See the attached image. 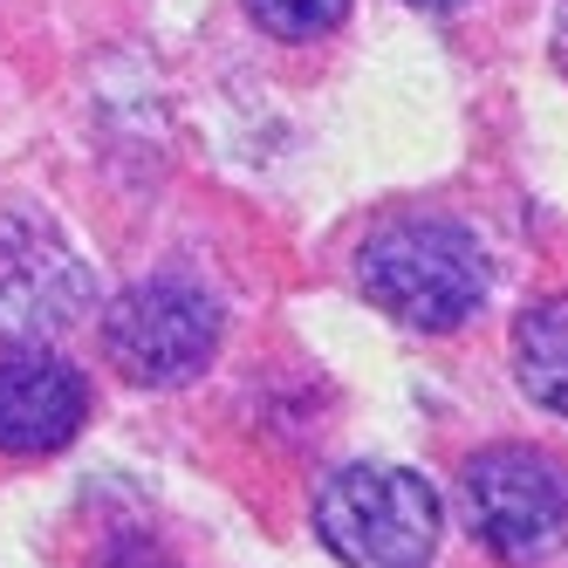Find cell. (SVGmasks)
<instances>
[{
    "label": "cell",
    "mask_w": 568,
    "mask_h": 568,
    "mask_svg": "<svg viewBox=\"0 0 568 568\" xmlns=\"http://www.w3.org/2000/svg\"><path fill=\"white\" fill-rule=\"evenodd\" d=\"M466 494V520L473 535L494 548L500 561L527 568L548 561L568 535V473L548 453H527V445H486L466 459L459 473Z\"/></svg>",
    "instance_id": "277c9868"
},
{
    "label": "cell",
    "mask_w": 568,
    "mask_h": 568,
    "mask_svg": "<svg viewBox=\"0 0 568 568\" xmlns=\"http://www.w3.org/2000/svg\"><path fill=\"white\" fill-rule=\"evenodd\" d=\"M555 62H561V75H568V0H561V14H555Z\"/></svg>",
    "instance_id": "30bf717a"
},
{
    "label": "cell",
    "mask_w": 568,
    "mask_h": 568,
    "mask_svg": "<svg viewBox=\"0 0 568 568\" xmlns=\"http://www.w3.org/2000/svg\"><path fill=\"white\" fill-rule=\"evenodd\" d=\"M356 281L390 322L445 336V329H459L466 315H479V302H486V254H479V240L466 226H453V220H397V226L363 240Z\"/></svg>",
    "instance_id": "6da1fadb"
},
{
    "label": "cell",
    "mask_w": 568,
    "mask_h": 568,
    "mask_svg": "<svg viewBox=\"0 0 568 568\" xmlns=\"http://www.w3.org/2000/svg\"><path fill=\"white\" fill-rule=\"evenodd\" d=\"M438 527V494L404 466H343L315 494V541L343 568H425Z\"/></svg>",
    "instance_id": "7a4b0ae2"
},
{
    "label": "cell",
    "mask_w": 568,
    "mask_h": 568,
    "mask_svg": "<svg viewBox=\"0 0 568 568\" xmlns=\"http://www.w3.org/2000/svg\"><path fill=\"white\" fill-rule=\"evenodd\" d=\"M97 568H172V561H165V548H158V541H116Z\"/></svg>",
    "instance_id": "9c48e42d"
},
{
    "label": "cell",
    "mask_w": 568,
    "mask_h": 568,
    "mask_svg": "<svg viewBox=\"0 0 568 568\" xmlns=\"http://www.w3.org/2000/svg\"><path fill=\"white\" fill-rule=\"evenodd\" d=\"M90 315V267L49 220L0 213V336L42 343Z\"/></svg>",
    "instance_id": "5b68a950"
},
{
    "label": "cell",
    "mask_w": 568,
    "mask_h": 568,
    "mask_svg": "<svg viewBox=\"0 0 568 568\" xmlns=\"http://www.w3.org/2000/svg\"><path fill=\"white\" fill-rule=\"evenodd\" d=\"M90 418V384L75 363L55 349H14L0 356V453L8 459H42L83 432Z\"/></svg>",
    "instance_id": "8992f818"
},
{
    "label": "cell",
    "mask_w": 568,
    "mask_h": 568,
    "mask_svg": "<svg viewBox=\"0 0 568 568\" xmlns=\"http://www.w3.org/2000/svg\"><path fill=\"white\" fill-rule=\"evenodd\" d=\"M240 8L281 42H315V34H329L349 14V0H240Z\"/></svg>",
    "instance_id": "ba28073f"
},
{
    "label": "cell",
    "mask_w": 568,
    "mask_h": 568,
    "mask_svg": "<svg viewBox=\"0 0 568 568\" xmlns=\"http://www.w3.org/2000/svg\"><path fill=\"white\" fill-rule=\"evenodd\" d=\"M220 302L192 281H138L103 308V356L124 384L179 390L220 356Z\"/></svg>",
    "instance_id": "3957f363"
},
{
    "label": "cell",
    "mask_w": 568,
    "mask_h": 568,
    "mask_svg": "<svg viewBox=\"0 0 568 568\" xmlns=\"http://www.w3.org/2000/svg\"><path fill=\"white\" fill-rule=\"evenodd\" d=\"M514 371H520V390L541 404V412L568 418V295L541 302L520 315L514 329Z\"/></svg>",
    "instance_id": "52a82bcc"
},
{
    "label": "cell",
    "mask_w": 568,
    "mask_h": 568,
    "mask_svg": "<svg viewBox=\"0 0 568 568\" xmlns=\"http://www.w3.org/2000/svg\"><path fill=\"white\" fill-rule=\"evenodd\" d=\"M412 8H432V14H453V8H466V0H412Z\"/></svg>",
    "instance_id": "8fae6325"
}]
</instances>
